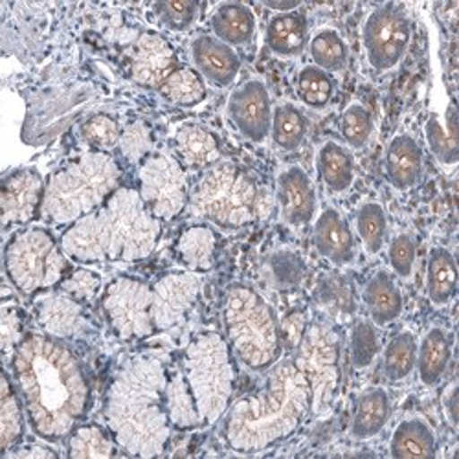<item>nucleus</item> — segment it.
I'll use <instances>...</instances> for the list:
<instances>
[{
	"instance_id": "f3484780",
	"label": "nucleus",
	"mask_w": 459,
	"mask_h": 459,
	"mask_svg": "<svg viewBox=\"0 0 459 459\" xmlns=\"http://www.w3.org/2000/svg\"><path fill=\"white\" fill-rule=\"evenodd\" d=\"M276 197L283 221L292 228H303L315 221L318 197L315 184L301 166H287L276 180Z\"/></svg>"
},
{
	"instance_id": "3c124183",
	"label": "nucleus",
	"mask_w": 459,
	"mask_h": 459,
	"mask_svg": "<svg viewBox=\"0 0 459 459\" xmlns=\"http://www.w3.org/2000/svg\"><path fill=\"white\" fill-rule=\"evenodd\" d=\"M273 271L281 285H294L301 280L303 266L292 255H278L273 261Z\"/></svg>"
},
{
	"instance_id": "c9c22d12",
	"label": "nucleus",
	"mask_w": 459,
	"mask_h": 459,
	"mask_svg": "<svg viewBox=\"0 0 459 459\" xmlns=\"http://www.w3.org/2000/svg\"><path fill=\"white\" fill-rule=\"evenodd\" d=\"M417 336L403 329L392 336L382 353V371L390 382H403L415 371Z\"/></svg>"
},
{
	"instance_id": "ddd939ff",
	"label": "nucleus",
	"mask_w": 459,
	"mask_h": 459,
	"mask_svg": "<svg viewBox=\"0 0 459 459\" xmlns=\"http://www.w3.org/2000/svg\"><path fill=\"white\" fill-rule=\"evenodd\" d=\"M152 289L131 278L114 280L103 294V311L124 340L145 338L155 331L152 324Z\"/></svg>"
},
{
	"instance_id": "7c9ffc66",
	"label": "nucleus",
	"mask_w": 459,
	"mask_h": 459,
	"mask_svg": "<svg viewBox=\"0 0 459 459\" xmlns=\"http://www.w3.org/2000/svg\"><path fill=\"white\" fill-rule=\"evenodd\" d=\"M425 140L441 166H455L459 160V140H457V108L450 101L445 112V122L437 114H430L425 124Z\"/></svg>"
},
{
	"instance_id": "dca6fc26",
	"label": "nucleus",
	"mask_w": 459,
	"mask_h": 459,
	"mask_svg": "<svg viewBox=\"0 0 459 459\" xmlns=\"http://www.w3.org/2000/svg\"><path fill=\"white\" fill-rule=\"evenodd\" d=\"M43 177L35 169H17L8 175L0 191V208H3V224L19 226L33 221L41 212L45 197Z\"/></svg>"
},
{
	"instance_id": "8fccbe9b",
	"label": "nucleus",
	"mask_w": 459,
	"mask_h": 459,
	"mask_svg": "<svg viewBox=\"0 0 459 459\" xmlns=\"http://www.w3.org/2000/svg\"><path fill=\"white\" fill-rule=\"evenodd\" d=\"M0 338H3V353L6 359L13 357L19 343L22 342L21 336V316L15 305L4 303L0 309Z\"/></svg>"
},
{
	"instance_id": "5701e85b",
	"label": "nucleus",
	"mask_w": 459,
	"mask_h": 459,
	"mask_svg": "<svg viewBox=\"0 0 459 459\" xmlns=\"http://www.w3.org/2000/svg\"><path fill=\"white\" fill-rule=\"evenodd\" d=\"M454 353V338L446 327L434 325L417 342V377L427 388L437 386L448 371Z\"/></svg>"
},
{
	"instance_id": "58836bf2",
	"label": "nucleus",
	"mask_w": 459,
	"mask_h": 459,
	"mask_svg": "<svg viewBox=\"0 0 459 459\" xmlns=\"http://www.w3.org/2000/svg\"><path fill=\"white\" fill-rule=\"evenodd\" d=\"M294 89L303 105H307L309 108H316V110L325 108L334 96L333 74H329L315 65H305L296 74Z\"/></svg>"
},
{
	"instance_id": "f03ea898",
	"label": "nucleus",
	"mask_w": 459,
	"mask_h": 459,
	"mask_svg": "<svg viewBox=\"0 0 459 459\" xmlns=\"http://www.w3.org/2000/svg\"><path fill=\"white\" fill-rule=\"evenodd\" d=\"M169 371L160 355H136L114 377L105 401V423L127 454L138 457L162 455L171 423L166 408Z\"/></svg>"
},
{
	"instance_id": "4c0bfd02",
	"label": "nucleus",
	"mask_w": 459,
	"mask_h": 459,
	"mask_svg": "<svg viewBox=\"0 0 459 459\" xmlns=\"http://www.w3.org/2000/svg\"><path fill=\"white\" fill-rule=\"evenodd\" d=\"M307 48L313 61L311 65L329 74L346 68L350 59L348 43L343 41V37L333 28H320L309 39Z\"/></svg>"
},
{
	"instance_id": "c03bdc74",
	"label": "nucleus",
	"mask_w": 459,
	"mask_h": 459,
	"mask_svg": "<svg viewBox=\"0 0 459 459\" xmlns=\"http://www.w3.org/2000/svg\"><path fill=\"white\" fill-rule=\"evenodd\" d=\"M114 445L110 437L98 427H80L68 436V457H110Z\"/></svg>"
},
{
	"instance_id": "5fc2aeb1",
	"label": "nucleus",
	"mask_w": 459,
	"mask_h": 459,
	"mask_svg": "<svg viewBox=\"0 0 459 459\" xmlns=\"http://www.w3.org/2000/svg\"><path fill=\"white\" fill-rule=\"evenodd\" d=\"M17 457H47V455H56L54 452L47 450V448H41V446H35V448H30V450H21L15 454Z\"/></svg>"
},
{
	"instance_id": "c756f323",
	"label": "nucleus",
	"mask_w": 459,
	"mask_h": 459,
	"mask_svg": "<svg viewBox=\"0 0 459 459\" xmlns=\"http://www.w3.org/2000/svg\"><path fill=\"white\" fill-rule=\"evenodd\" d=\"M427 298L434 307H446L457 292V264L445 247H434L427 263Z\"/></svg>"
},
{
	"instance_id": "2eb2a0df",
	"label": "nucleus",
	"mask_w": 459,
	"mask_h": 459,
	"mask_svg": "<svg viewBox=\"0 0 459 459\" xmlns=\"http://www.w3.org/2000/svg\"><path fill=\"white\" fill-rule=\"evenodd\" d=\"M203 285V276L194 271L173 273L160 278L152 287L151 313L155 329L166 331L180 324L195 305Z\"/></svg>"
},
{
	"instance_id": "2f4dec72",
	"label": "nucleus",
	"mask_w": 459,
	"mask_h": 459,
	"mask_svg": "<svg viewBox=\"0 0 459 459\" xmlns=\"http://www.w3.org/2000/svg\"><path fill=\"white\" fill-rule=\"evenodd\" d=\"M175 140L182 162L189 168H212L221 159L217 138L203 126L187 124L180 127Z\"/></svg>"
},
{
	"instance_id": "ea45409f",
	"label": "nucleus",
	"mask_w": 459,
	"mask_h": 459,
	"mask_svg": "<svg viewBox=\"0 0 459 459\" xmlns=\"http://www.w3.org/2000/svg\"><path fill=\"white\" fill-rule=\"evenodd\" d=\"M357 236L369 255H377L386 245L388 215L380 203H364L355 215Z\"/></svg>"
},
{
	"instance_id": "20e7f679",
	"label": "nucleus",
	"mask_w": 459,
	"mask_h": 459,
	"mask_svg": "<svg viewBox=\"0 0 459 459\" xmlns=\"http://www.w3.org/2000/svg\"><path fill=\"white\" fill-rule=\"evenodd\" d=\"M313 408L307 380L294 360H280L269 369L264 386L228 408L226 445L241 454H255L292 436Z\"/></svg>"
},
{
	"instance_id": "603ef678",
	"label": "nucleus",
	"mask_w": 459,
	"mask_h": 459,
	"mask_svg": "<svg viewBox=\"0 0 459 459\" xmlns=\"http://www.w3.org/2000/svg\"><path fill=\"white\" fill-rule=\"evenodd\" d=\"M443 408L450 427L457 429V380H452L443 395Z\"/></svg>"
},
{
	"instance_id": "39448f33",
	"label": "nucleus",
	"mask_w": 459,
	"mask_h": 459,
	"mask_svg": "<svg viewBox=\"0 0 459 459\" xmlns=\"http://www.w3.org/2000/svg\"><path fill=\"white\" fill-rule=\"evenodd\" d=\"M120 166L103 151H89L47 184L41 215L52 224H74L98 210L118 189Z\"/></svg>"
},
{
	"instance_id": "412c9836",
	"label": "nucleus",
	"mask_w": 459,
	"mask_h": 459,
	"mask_svg": "<svg viewBox=\"0 0 459 459\" xmlns=\"http://www.w3.org/2000/svg\"><path fill=\"white\" fill-rule=\"evenodd\" d=\"M191 59L201 78L219 89L234 85L241 70V59L236 48L224 45L213 35L195 37L191 43Z\"/></svg>"
},
{
	"instance_id": "e433bc0d",
	"label": "nucleus",
	"mask_w": 459,
	"mask_h": 459,
	"mask_svg": "<svg viewBox=\"0 0 459 459\" xmlns=\"http://www.w3.org/2000/svg\"><path fill=\"white\" fill-rule=\"evenodd\" d=\"M22 399H19L15 388L12 386L10 375L4 371L3 386H0V450H3V455H6L22 436Z\"/></svg>"
},
{
	"instance_id": "423d86ee",
	"label": "nucleus",
	"mask_w": 459,
	"mask_h": 459,
	"mask_svg": "<svg viewBox=\"0 0 459 459\" xmlns=\"http://www.w3.org/2000/svg\"><path fill=\"white\" fill-rule=\"evenodd\" d=\"M222 316L230 346L247 368L264 371L281 360L280 320L259 292L247 285L232 287L226 294Z\"/></svg>"
},
{
	"instance_id": "f257e3e1",
	"label": "nucleus",
	"mask_w": 459,
	"mask_h": 459,
	"mask_svg": "<svg viewBox=\"0 0 459 459\" xmlns=\"http://www.w3.org/2000/svg\"><path fill=\"white\" fill-rule=\"evenodd\" d=\"M12 369L33 432L50 443L68 437L91 403L78 357L54 336L28 334L12 357Z\"/></svg>"
},
{
	"instance_id": "09e8293b",
	"label": "nucleus",
	"mask_w": 459,
	"mask_h": 459,
	"mask_svg": "<svg viewBox=\"0 0 459 459\" xmlns=\"http://www.w3.org/2000/svg\"><path fill=\"white\" fill-rule=\"evenodd\" d=\"M61 290L78 301H91L101 289V276L91 269H78L59 283Z\"/></svg>"
},
{
	"instance_id": "864d4df0",
	"label": "nucleus",
	"mask_w": 459,
	"mask_h": 459,
	"mask_svg": "<svg viewBox=\"0 0 459 459\" xmlns=\"http://www.w3.org/2000/svg\"><path fill=\"white\" fill-rule=\"evenodd\" d=\"M263 6L274 13H289L298 12L301 8L299 0H264Z\"/></svg>"
},
{
	"instance_id": "a19ab883",
	"label": "nucleus",
	"mask_w": 459,
	"mask_h": 459,
	"mask_svg": "<svg viewBox=\"0 0 459 459\" xmlns=\"http://www.w3.org/2000/svg\"><path fill=\"white\" fill-rule=\"evenodd\" d=\"M159 91L178 107H194L206 98V85L201 74L187 66H178Z\"/></svg>"
},
{
	"instance_id": "4468645a",
	"label": "nucleus",
	"mask_w": 459,
	"mask_h": 459,
	"mask_svg": "<svg viewBox=\"0 0 459 459\" xmlns=\"http://www.w3.org/2000/svg\"><path fill=\"white\" fill-rule=\"evenodd\" d=\"M273 112V96L259 78L247 80L236 87L226 103L230 124L252 143H261L271 136Z\"/></svg>"
},
{
	"instance_id": "aec40b11",
	"label": "nucleus",
	"mask_w": 459,
	"mask_h": 459,
	"mask_svg": "<svg viewBox=\"0 0 459 459\" xmlns=\"http://www.w3.org/2000/svg\"><path fill=\"white\" fill-rule=\"evenodd\" d=\"M178 68L171 45L159 33H143L133 52L131 74L142 87L160 89L169 75Z\"/></svg>"
},
{
	"instance_id": "c85d7f7f",
	"label": "nucleus",
	"mask_w": 459,
	"mask_h": 459,
	"mask_svg": "<svg viewBox=\"0 0 459 459\" xmlns=\"http://www.w3.org/2000/svg\"><path fill=\"white\" fill-rule=\"evenodd\" d=\"M316 171L329 194H346L355 184V160L350 147L334 140L324 142L316 152Z\"/></svg>"
},
{
	"instance_id": "473e14b6",
	"label": "nucleus",
	"mask_w": 459,
	"mask_h": 459,
	"mask_svg": "<svg viewBox=\"0 0 459 459\" xmlns=\"http://www.w3.org/2000/svg\"><path fill=\"white\" fill-rule=\"evenodd\" d=\"M215 248L217 238L213 230L204 224L189 226L184 230L177 243V254L180 261L194 273H206L212 269L215 263Z\"/></svg>"
},
{
	"instance_id": "7ed1b4c3",
	"label": "nucleus",
	"mask_w": 459,
	"mask_h": 459,
	"mask_svg": "<svg viewBox=\"0 0 459 459\" xmlns=\"http://www.w3.org/2000/svg\"><path fill=\"white\" fill-rule=\"evenodd\" d=\"M162 221L152 215L136 189L118 187L92 213L68 226L61 248L75 263H131L155 252Z\"/></svg>"
},
{
	"instance_id": "6e6552de",
	"label": "nucleus",
	"mask_w": 459,
	"mask_h": 459,
	"mask_svg": "<svg viewBox=\"0 0 459 459\" xmlns=\"http://www.w3.org/2000/svg\"><path fill=\"white\" fill-rule=\"evenodd\" d=\"M187 206L197 219L221 228H241L259 213V191L234 164L217 162L189 191Z\"/></svg>"
},
{
	"instance_id": "a878e982",
	"label": "nucleus",
	"mask_w": 459,
	"mask_h": 459,
	"mask_svg": "<svg viewBox=\"0 0 459 459\" xmlns=\"http://www.w3.org/2000/svg\"><path fill=\"white\" fill-rule=\"evenodd\" d=\"M264 43L274 56L283 59L298 57L309 45L307 19L298 10L289 13H274L266 24Z\"/></svg>"
},
{
	"instance_id": "49530a36",
	"label": "nucleus",
	"mask_w": 459,
	"mask_h": 459,
	"mask_svg": "<svg viewBox=\"0 0 459 459\" xmlns=\"http://www.w3.org/2000/svg\"><path fill=\"white\" fill-rule=\"evenodd\" d=\"M82 134L92 147L103 152L122 142V129L118 122L107 114H96V117L89 118L82 127Z\"/></svg>"
},
{
	"instance_id": "4be33fe9",
	"label": "nucleus",
	"mask_w": 459,
	"mask_h": 459,
	"mask_svg": "<svg viewBox=\"0 0 459 459\" xmlns=\"http://www.w3.org/2000/svg\"><path fill=\"white\" fill-rule=\"evenodd\" d=\"M385 175L397 191H408L423 180L425 151L411 134L401 133L390 140L385 155Z\"/></svg>"
},
{
	"instance_id": "a18cd8bd",
	"label": "nucleus",
	"mask_w": 459,
	"mask_h": 459,
	"mask_svg": "<svg viewBox=\"0 0 459 459\" xmlns=\"http://www.w3.org/2000/svg\"><path fill=\"white\" fill-rule=\"evenodd\" d=\"M157 19L171 31H187L195 24L199 4L194 0H160L152 4Z\"/></svg>"
},
{
	"instance_id": "f704fd0d",
	"label": "nucleus",
	"mask_w": 459,
	"mask_h": 459,
	"mask_svg": "<svg viewBox=\"0 0 459 459\" xmlns=\"http://www.w3.org/2000/svg\"><path fill=\"white\" fill-rule=\"evenodd\" d=\"M307 131L309 122L299 107L294 103H280L274 107L271 136L276 147L287 152L298 151L307 138Z\"/></svg>"
},
{
	"instance_id": "a211bd4d",
	"label": "nucleus",
	"mask_w": 459,
	"mask_h": 459,
	"mask_svg": "<svg viewBox=\"0 0 459 459\" xmlns=\"http://www.w3.org/2000/svg\"><path fill=\"white\" fill-rule=\"evenodd\" d=\"M35 318L45 334L57 340L82 336L91 325L83 313L82 301L74 299L66 292H47L33 303Z\"/></svg>"
},
{
	"instance_id": "37998d69",
	"label": "nucleus",
	"mask_w": 459,
	"mask_h": 459,
	"mask_svg": "<svg viewBox=\"0 0 459 459\" xmlns=\"http://www.w3.org/2000/svg\"><path fill=\"white\" fill-rule=\"evenodd\" d=\"M373 117L362 103H351L342 112L340 133L350 149H364L373 134Z\"/></svg>"
},
{
	"instance_id": "f8f14e48",
	"label": "nucleus",
	"mask_w": 459,
	"mask_h": 459,
	"mask_svg": "<svg viewBox=\"0 0 459 459\" xmlns=\"http://www.w3.org/2000/svg\"><path fill=\"white\" fill-rule=\"evenodd\" d=\"M138 194L145 208L159 221L175 219L189 203V189L182 166L169 155L149 157L138 171Z\"/></svg>"
},
{
	"instance_id": "6ab92c4d",
	"label": "nucleus",
	"mask_w": 459,
	"mask_h": 459,
	"mask_svg": "<svg viewBox=\"0 0 459 459\" xmlns=\"http://www.w3.org/2000/svg\"><path fill=\"white\" fill-rule=\"evenodd\" d=\"M313 245L316 252L334 266H348L357 259L353 230L336 208H324L315 217Z\"/></svg>"
},
{
	"instance_id": "1a4fd4ad",
	"label": "nucleus",
	"mask_w": 459,
	"mask_h": 459,
	"mask_svg": "<svg viewBox=\"0 0 459 459\" xmlns=\"http://www.w3.org/2000/svg\"><path fill=\"white\" fill-rule=\"evenodd\" d=\"M66 254L47 228L30 226L15 234L4 250V269L13 287L37 294L56 287L66 273Z\"/></svg>"
},
{
	"instance_id": "72a5a7b5",
	"label": "nucleus",
	"mask_w": 459,
	"mask_h": 459,
	"mask_svg": "<svg viewBox=\"0 0 459 459\" xmlns=\"http://www.w3.org/2000/svg\"><path fill=\"white\" fill-rule=\"evenodd\" d=\"M166 408L173 429L189 430L203 425L194 394L189 390L182 369L169 373L166 386Z\"/></svg>"
},
{
	"instance_id": "79ce46f5",
	"label": "nucleus",
	"mask_w": 459,
	"mask_h": 459,
	"mask_svg": "<svg viewBox=\"0 0 459 459\" xmlns=\"http://www.w3.org/2000/svg\"><path fill=\"white\" fill-rule=\"evenodd\" d=\"M380 353L377 325L371 320H357L350 331V359L357 371L368 369Z\"/></svg>"
},
{
	"instance_id": "b1692460",
	"label": "nucleus",
	"mask_w": 459,
	"mask_h": 459,
	"mask_svg": "<svg viewBox=\"0 0 459 459\" xmlns=\"http://www.w3.org/2000/svg\"><path fill=\"white\" fill-rule=\"evenodd\" d=\"M362 301L369 320L377 327H386L397 322L404 311V298L388 271H377L364 285Z\"/></svg>"
},
{
	"instance_id": "de8ad7c7",
	"label": "nucleus",
	"mask_w": 459,
	"mask_h": 459,
	"mask_svg": "<svg viewBox=\"0 0 459 459\" xmlns=\"http://www.w3.org/2000/svg\"><path fill=\"white\" fill-rule=\"evenodd\" d=\"M417 259V245L410 234H399L388 247V261L392 273L401 280H410Z\"/></svg>"
},
{
	"instance_id": "0eeeda50",
	"label": "nucleus",
	"mask_w": 459,
	"mask_h": 459,
	"mask_svg": "<svg viewBox=\"0 0 459 459\" xmlns=\"http://www.w3.org/2000/svg\"><path fill=\"white\" fill-rule=\"evenodd\" d=\"M182 371L194 394L203 425H213L228 411L236 369L228 342L219 333H203L187 343Z\"/></svg>"
},
{
	"instance_id": "bb28decb",
	"label": "nucleus",
	"mask_w": 459,
	"mask_h": 459,
	"mask_svg": "<svg viewBox=\"0 0 459 459\" xmlns=\"http://www.w3.org/2000/svg\"><path fill=\"white\" fill-rule=\"evenodd\" d=\"M212 35L228 47H247L252 43L257 19L254 10L245 3H221L210 17Z\"/></svg>"
},
{
	"instance_id": "393cba45",
	"label": "nucleus",
	"mask_w": 459,
	"mask_h": 459,
	"mask_svg": "<svg viewBox=\"0 0 459 459\" xmlns=\"http://www.w3.org/2000/svg\"><path fill=\"white\" fill-rule=\"evenodd\" d=\"M392 417V397L386 388L371 386L364 390L355 403L350 436L355 441H369L377 437Z\"/></svg>"
},
{
	"instance_id": "cd10ccee",
	"label": "nucleus",
	"mask_w": 459,
	"mask_h": 459,
	"mask_svg": "<svg viewBox=\"0 0 459 459\" xmlns=\"http://www.w3.org/2000/svg\"><path fill=\"white\" fill-rule=\"evenodd\" d=\"M437 437L427 419L419 415L404 417L390 437V455L395 459L434 457Z\"/></svg>"
},
{
	"instance_id": "9b49d317",
	"label": "nucleus",
	"mask_w": 459,
	"mask_h": 459,
	"mask_svg": "<svg viewBox=\"0 0 459 459\" xmlns=\"http://www.w3.org/2000/svg\"><path fill=\"white\" fill-rule=\"evenodd\" d=\"M411 43V19L397 3L380 4L366 17L362 47L368 65L375 72L394 70Z\"/></svg>"
},
{
	"instance_id": "9d476101",
	"label": "nucleus",
	"mask_w": 459,
	"mask_h": 459,
	"mask_svg": "<svg viewBox=\"0 0 459 459\" xmlns=\"http://www.w3.org/2000/svg\"><path fill=\"white\" fill-rule=\"evenodd\" d=\"M294 364L309 385L311 410L315 413L327 411L340 385V338L336 331L325 324L309 325L299 340Z\"/></svg>"
}]
</instances>
